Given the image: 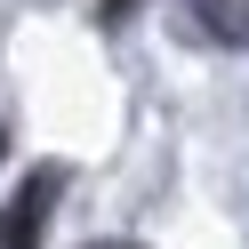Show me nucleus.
Returning a JSON list of instances; mask_svg holds the SVG:
<instances>
[{"instance_id": "obj_1", "label": "nucleus", "mask_w": 249, "mask_h": 249, "mask_svg": "<svg viewBox=\"0 0 249 249\" xmlns=\"http://www.w3.org/2000/svg\"><path fill=\"white\" fill-rule=\"evenodd\" d=\"M56 169H33V177L17 185V201L0 209V249H40V233H49V209H56Z\"/></svg>"}, {"instance_id": "obj_2", "label": "nucleus", "mask_w": 249, "mask_h": 249, "mask_svg": "<svg viewBox=\"0 0 249 249\" xmlns=\"http://www.w3.org/2000/svg\"><path fill=\"white\" fill-rule=\"evenodd\" d=\"M97 249H137V241H97Z\"/></svg>"}]
</instances>
